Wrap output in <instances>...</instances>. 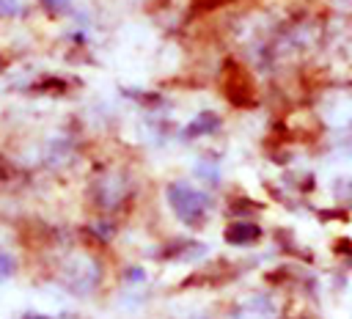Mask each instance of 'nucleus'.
Returning a JSON list of instances; mask_svg holds the SVG:
<instances>
[{"mask_svg": "<svg viewBox=\"0 0 352 319\" xmlns=\"http://www.w3.org/2000/svg\"><path fill=\"white\" fill-rule=\"evenodd\" d=\"M168 201L173 214L187 226V228H204L209 214H212V201L206 192L195 190L187 182H170L168 184Z\"/></svg>", "mask_w": 352, "mask_h": 319, "instance_id": "f257e3e1", "label": "nucleus"}, {"mask_svg": "<svg viewBox=\"0 0 352 319\" xmlns=\"http://www.w3.org/2000/svg\"><path fill=\"white\" fill-rule=\"evenodd\" d=\"M220 88H223V96L234 104V107H253L258 102V94H256V82L250 77V72L236 63V60H226L223 72H220Z\"/></svg>", "mask_w": 352, "mask_h": 319, "instance_id": "f03ea898", "label": "nucleus"}, {"mask_svg": "<svg viewBox=\"0 0 352 319\" xmlns=\"http://www.w3.org/2000/svg\"><path fill=\"white\" fill-rule=\"evenodd\" d=\"M261 234H264L261 226H256V223H250V220H236V223H228V226H226L223 239H226L228 245H234V248H248V245L258 242Z\"/></svg>", "mask_w": 352, "mask_h": 319, "instance_id": "7ed1b4c3", "label": "nucleus"}, {"mask_svg": "<svg viewBox=\"0 0 352 319\" xmlns=\"http://www.w3.org/2000/svg\"><path fill=\"white\" fill-rule=\"evenodd\" d=\"M72 85H80V82H77V80H69V77H58V74H38V77L28 85V91H33V94H47V96H63V94H69Z\"/></svg>", "mask_w": 352, "mask_h": 319, "instance_id": "20e7f679", "label": "nucleus"}, {"mask_svg": "<svg viewBox=\"0 0 352 319\" xmlns=\"http://www.w3.org/2000/svg\"><path fill=\"white\" fill-rule=\"evenodd\" d=\"M220 116L217 113H201L187 129H184V138H195V135H206V132H214V129H220Z\"/></svg>", "mask_w": 352, "mask_h": 319, "instance_id": "39448f33", "label": "nucleus"}, {"mask_svg": "<svg viewBox=\"0 0 352 319\" xmlns=\"http://www.w3.org/2000/svg\"><path fill=\"white\" fill-rule=\"evenodd\" d=\"M231 0H192L190 3V11L192 14H209V11H214V8H223V6H228Z\"/></svg>", "mask_w": 352, "mask_h": 319, "instance_id": "423d86ee", "label": "nucleus"}, {"mask_svg": "<svg viewBox=\"0 0 352 319\" xmlns=\"http://www.w3.org/2000/svg\"><path fill=\"white\" fill-rule=\"evenodd\" d=\"M14 272H16V258H14L8 250H3V248H0V280L11 278Z\"/></svg>", "mask_w": 352, "mask_h": 319, "instance_id": "0eeeda50", "label": "nucleus"}, {"mask_svg": "<svg viewBox=\"0 0 352 319\" xmlns=\"http://www.w3.org/2000/svg\"><path fill=\"white\" fill-rule=\"evenodd\" d=\"M22 0H0V19H11L16 14H22Z\"/></svg>", "mask_w": 352, "mask_h": 319, "instance_id": "6e6552de", "label": "nucleus"}, {"mask_svg": "<svg viewBox=\"0 0 352 319\" xmlns=\"http://www.w3.org/2000/svg\"><path fill=\"white\" fill-rule=\"evenodd\" d=\"M41 6H47V8H60V6H66L69 0H38Z\"/></svg>", "mask_w": 352, "mask_h": 319, "instance_id": "1a4fd4ad", "label": "nucleus"}, {"mask_svg": "<svg viewBox=\"0 0 352 319\" xmlns=\"http://www.w3.org/2000/svg\"><path fill=\"white\" fill-rule=\"evenodd\" d=\"M8 69V58L3 55V50H0V72H6Z\"/></svg>", "mask_w": 352, "mask_h": 319, "instance_id": "9d476101", "label": "nucleus"}, {"mask_svg": "<svg viewBox=\"0 0 352 319\" xmlns=\"http://www.w3.org/2000/svg\"><path fill=\"white\" fill-rule=\"evenodd\" d=\"M22 319H50V316H44V314H25Z\"/></svg>", "mask_w": 352, "mask_h": 319, "instance_id": "9b49d317", "label": "nucleus"}]
</instances>
